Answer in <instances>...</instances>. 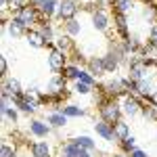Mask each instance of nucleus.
Here are the masks:
<instances>
[{
    "instance_id": "nucleus-18",
    "label": "nucleus",
    "mask_w": 157,
    "mask_h": 157,
    "mask_svg": "<svg viewBox=\"0 0 157 157\" xmlns=\"http://www.w3.org/2000/svg\"><path fill=\"white\" fill-rule=\"evenodd\" d=\"M29 153L32 157H52V149L46 140H34L29 145Z\"/></svg>"
},
{
    "instance_id": "nucleus-7",
    "label": "nucleus",
    "mask_w": 157,
    "mask_h": 157,
    "mask_svg": "<svg viewBox=\"0 0 157 157\" xmlns=\"http://www.w3.org/2000/svg\"><path fill=\"white\" fill-rule=\"evenodd\" d=\"M2 27L9 32V36H11V38H21V36L25 38V34L29 32V27H27V25H25L17 15H11V17H9V21H6V23H2Z\"/></svg>"
},
{
    "instance_id": "nucleus-9",
    "label": "nucleus",
    "mask_w": 157,
    "mask_h": 157,
    "mask_svg": "<svg viewBox=\"0 0 157 157\" xmlns=\"http://www.w3.org/2000/svg\"><path fill=\"white\" fill-rule=\"evenodd\" d=\"M23 86H21V82L17 80V78H2V88H0V94H2V98H11L15 97V94H23Z\"/></svg>"
},
{
    "instance_id": "nucleus-23",
    "label": "nucleus",
    "mask_w": 157,
    "mask_h": 157,
    "mask_svg": "<svg viewBox=\"0 0 157 157\" xmlns=\"http://www.w3.org/2000/svg\"><path fill=\"white\" fill-rule=\"evenodd\" d=\"M63 75H65V80L69 82V80H73V82H78L80 80V73H82V67H78L75 63H67L65 65V69H63Z\"/></svg>"
},
{
    "instance_id": "nucleus-24",
    "label": "nucleus",
    "mask_w": 157,
    "mask_h": 157,
    "mask_svg": "<svg viewBox=\"0 0 157 157\" xmlns=\"http://www.w3.org/2000/svg\"><path fill=\"white\" fill-rule=\"evenodd\" d=\"M63 29H65V34H67V36L75 38V36H80V34H82V23H80L78 19H71V21H65V23H63Z\"/></svg>"
},
{
    "instance_id": "nucleus-21",
    "label": "nucleus",
    "mask_w": 157,
    "mask_h": 157,
    "mask_svg": "<svg viewBox=\"0 0 157 157\" xmlns=\"http://www.w3.org/2000/svg\"><path fill=\"white\" fill-rule=\"evenodd\" d=\"M38 29H40L42 36L46 38L48 46H52V44H55V38H57V34H55V25L50 23V21H42V23L38 25Z\"/></svg>"
},
{
    "instance_id": "nucleus-36",
    "label": "nucleus",
    "mask_w": 157,
    "mask_h": 157,
    "mask_svg": "<svg viewBox=\"0 0 157 157\" xmlns=\"http://www.w3.org/2000/svg\"><path fill=\"white\" fill-rule=\"evenodd\" d=\"M113 157H130V155H126V153H117V155H113Z\"/></svg>"
},
{
    "instance_id": "nucleus-37",
    "label": "nucleus",
    "mask_w": 157,
    "mask_h": 157,
    "mask_svg": "<svg viewBox=\"0 0 157 157\" xmlns=\"http://www.w3.org/2000/svg\"><path fill=\"white\" fill-rule=\"evenodd\" d=\"M57 157H67V155H65V153H61V151H59V155H57Z\"/></svg>"
},
{
    "instance_id": "nucleus-16",
    "label": "nucleus",
    "mask_w": 157,
    "mask_h": 157,
    "mask_svg": "<svg viewBox=\"0 0 157 157\" xmlns=\"http://www.w3.org/2000/svg\"><path fill=\"white\" fill-rule=\"evenodd\" d=\"M113 23H115V32L121 40H128L130 38V27H128V15H120V13H113Z\"/></svg>"
},
{
    "instance_id": "nucleus-15",
    "label": "nucleus",
    "mask_w": 157,
    "mask_h": 157,
    "mask_svg": "<svg viewBox=\"0 0 157 157\" xmlns=\"http://www.w3.org/2000/svg\"><path fill=\"white\" fill-rule=\"evenodd\" d=\"M86 71H88V73H92L94 78H103V75L107 73L103 57H90V59L86 61Z\"/></svg>"
},
{
    "instance_id": "nucleus-28",
    "label": "nucleus",
    "mask_w": 157,
    "mask_h": 157,
    "mask_svg": "<svg viewBox=\"0 0 157 157\" xmlns=\"http://www.w3.org/2000/svg\"><path fill=\"white\" fill-rule=\"evenodd\" d=\"M0 157H17V145H11L6 140H2V145H0Z\"/></svg>"
},
{
    "instance_id": "nucleus-26",
    "label": "nucleus",
    "mask_w": 157,
    "mask_h": 157,
    "mask_svg": "<svg viewBox=\"0 0 157 157\" xmlns=\"http://www.w3.org/2000/svg\"><path fill=\"white\" fill-rule=\"evenodd\" d=\"M73 140H75L78 145L82 147V149L90 151V153H92V151L97 149V140H92V138H90V136H86V134H80V136H75Z\"/></svg>"
},
{
    "instance_id": "nucleus-27",
    "label": "nucleus",
    "mask_w": 157,
    "mask_h": 157,
    "mask_svg": "<svg viewBox=\"0 0 157 157\" xmlns=\"http://www.w3.org/2000/svg\"><path fill=\"white\" fill-rule=\"evenodd\" d=\"M120 149H121V153L130 155L134 149H138V147H136V136H132V134H130L126 140H121V143H120Z\"/></svg>"
},
{
    "instance_id": "nucleus-29",
    "label": "nucleus",
    "mask_w": 157,
    "mask_h": 157,
    "mask_svg": "<svg viewBox=\"0 0 157 157\" xmlns=\"http://www.w3.org/2000/svg\"><path fill=\"white\" fill-rule=\"evenodd\" d=\"M73 90L78 92V94H82V97H86V94H90V92H94V86H88V84H84V82H75L73 84Z\"/></svg>"
},
{
    "instance_id": "nucleus-33",
    "label": "nucleus",
    "mask_w": 157,
    "mask_h": 157,
    "mask_svg": "<svg viewBox=\"0 0 157 157\" xmlns=\"http://www.w3.org/2000/svg\"><path fill=\"white\" fill-rule=\"evenodd\" d=\"M130 157H149V155H147V151H143V149H134L132 153H130Z\"/></svg>"
},
{
    "instance_id": "nucleus-3",
    "label": "nucleus",
    "mask_w": 157,
    "mask_h": 157,
    "mask_svg": "<svg viewBox=\"0 0 157 157\" xmlns=\"http://www.w3.org/2000/svg\"><path fill=\"white\" fill-rule=\"evenodd\" d=\"M120 105H121V111H124L126 117H136L143 111V101L138 97H134V94H130V92L120 98Z\"/></svg>"
},
{
    "instance_id": "nucleus-17",
    "label": "nucleus",
    "mask_w": 157,
    "mask_h": 157,
    "mask_svg": "<svg viewBox=\"0 0 157 157\" xmlns=\"http://www.w3.org/2000/svg\"><path fill=\"white\" fill-rule=\"evenodd\" d=\"M25 40H27V44H29V46H34V48H48L46 38L40 34V29H38V27L29 29V32L25 34Z\"/></svg>"
},
{
    "instance_id": "nucleus-4",
    "label": "nucleus",
    "mask_w": 157,
    "mask_h": 157,
    "mask_svg": "<svg viewBox=\"0 0 157 157\" xmlns=\"http://www.w3.org/2000/svg\"><path fill=\"white\" fill-rule=\"evenodd\" d=\"M80 11V4H78V0H61L59 2V9H57V21H71L75 19V15Z\"/></svg>"
},
{
    "instance_id": "nucleus-31",
    "label": "nucleus",
    "mask_w": 157,
    "mask_h": 157,
    "mask_svg": "<svg viewBox=\"0 0 157 157\" xmlns=\"http://www.w3.org/2000/svg\"><path fill=\"white\" fill-rule=\"evenodd\" d=\"M149 42H151L153 46H157V23H153L151 29H149Z\"/></svg>"
},
{
    "instance_id": "nucleus-32",
    "label": "nucleus",
    "mask_w": 157,
    "mask_h": 157,
    "mask_svg": "<svg viewBox=\"0 0 157 157\" xmlns=\"http://www.w3.org/2000/svg\"><path fill=\"white\" fill-rule=\"evenodd\" d=\"M6 73H9V61L6 57H0V75L6 78Z\"/></svg>"
},
{
    "instance_id": "nucleus-2",
    "label": "nucleus",
    "mask_w": 157,
    "mask_h": 157,
    "mask_svg": "<svg viewBox=\"0 0 157 157\" xmlns=\"http://www.w3.org/2000/svg\"><path fill=\"white\" fill-rule=\"evenodd\" d=\"M98 88L103 90V94H105L107 98H117V101H120L124 94L130 92V90H128L126 78H111V80H107V82H103Z\"/></svg>"
},
{
    "instance_id": "nucleus-22",
    "label": "nucleus",
    "mask_w": 157,
    "mask_h": 157,
    "mask_svg": "<svg viewBox=\"0 0 157 157\" xmlns=\"http://www.w3.org/2000/svg\"><path fill=\"white\" fill-rule=\"evenodd\" d=\"M134 2H136V0H111V6H113V13L128 15V13L134 9Z\"/></svg>"
},
{
    "instance_id": "nucleus-11",
    "label": "nucleus",
    "mask_w": 157,
    "mask_h": 157,
    "mask_svg": "<svg viewBox=\"0 0 157 157\" xmlns=\"http://www.w3.org/2000/svg\"><path fill=\"white\" fill-rule=\"evenodd\" d=\"M59 151H61V153H65L67 157H92V155H90V151L82 149L73 138H71V140H67V143H63Z\"/></svg>"
},
{
    "instance_id": "nucleus-12",
    "label": "nucleus",
    "mask_w": 157,
    "mask_h": 157,
    "mask_svg": "<svg viewBox=\"0 0 157 157\" xmlns=\"http://www.w3.org/2000/svg\"><path fill=\"white\" fill-rule=\"evenodd\" d=\"M94 132H97L103 140H107V143H117L115 132H113V126L107 124L105 120H97V121H94Z\"/></svg>"
},
{
    "instance_id": "nucleus-10",
    "label": "nucleus",
    "mask_w": 157,
    "mask_h": 157,
    "mask_svg": "<svg viewBox=\"0 0 157 157\" xmlns=\"http://www.w3.org/2000/svg\"><path fill=\"white\" fill-rule=\"evenodd\" d=\"M90 21H92V27L97 32H109V25H111V17H109L107 11H94L90 15Z\"/></svg>"
},
{
    "instance_id": "nucleus-19",
    "label": "nucleus",
    "mask_w": 157,
    "mask_h": 157,
    "mask_svg": "<svg viewBox=\"0 0 157 157\" xmlns=\"http://www.w3.org/2000/svg\"><path fill=\"white\" fill-rule=\"evenodd\" d=\"M46 121L50 124V128H65V124L69 121V117L63 111H50L46 115Z\"/></svg>"
},
{
    "instance_id": "nucleus-1",
    "label": "nucleus",
    "mask_w": 157,
    "mask_h": 157,
    "mask_svg": "<svg viewBox=\"0 0 157 157\" xmlns=\"http://www.w3.org/2000/svg\"><path fill=\"white\" fill-rule=\"evenodd\" d=\"M98 113H101V120H105L107 124H117L120 120H124V111L117 98H107L105 103L98 105Z\"/></svg>"
},
{
    "instance_id": "nucleus-35",
    "label": "nucleus",
    "mask_w": 157,
    "mask_h": 157,
    "mask_svg": "<svg viewBox=\"0 0 157 157\" xmlns=\"http://www.w3.org/2000/svg\"><path fill=\"white\" fill-rule=\"evenodd\" d=\"M145 4H155V0H143Z\"/></svg>"
},
{
    "instance_id": "nucleus-20",
    "label": "nucleus",
    "mask_w": 157,
    "mask_h": 157,
    "mask_svg": "<svg viewBox=\"0 0 157 157\" xmlns=\"http://www.w3.org/2000/svg\"><path fill=\"white\" fill-rule=\"evenodd\" d=\"M113 132H115V138H117V145L121 140H126L130 136V124L126 120H120L117 124H113Z\"/></svg>"
},
{
    "instance_id": "nucleus-6",
    "label": "nucleus",
    "mask_w": 157,
    "mask_h": 157,
    "mask_svg": "<svg viewBox=\"0 0 157 157\" xmlns=\"http://www.w3.org/2000/svg\"><path fill=\"white\" fill-rule=\"evenodd\" d=\"M67 59H69V57H67L65 52H61V50L55 48V46H48V57H46V61H48V67L55 73H61L65 69V65L69 63Z\"/></svg>"
},
{
    "instance_id": "nucleus-14",
    "label": "nucleus",
    "mask_w": 157,
    "mask_h": 157,
    "mask_svg": "<svg viewBox=\"0 0 157 157\" xmlns=\"http://www.w3.org/2000/svg\"><path fill=\"white\" fill-rule=\"evenodd\" d=\"M50 130H52V128H50L48 121H42V120H32L29 121V134L36 136V138H40V140L46 138L50 134Z\"/></svg>"
},
{
    "instance_id": "nucleus-8",
    "label": "nucleus",
    "mask_w": 157,
    "mask_h": 157,
    "mask_svg": "<svg viewBox=\"0 0 157 157\" xmlns=\"http://www.w3.org/2000/svg\"><path fill=\"white\" fill-rule=\"evenodd\" d=\"M17 17H19V19H21L29 29H34V25H40L42 21H44V19H42V15H40V11H38L36 6H32V4H29V6H25V9H21V11L17 13Z\"/></svg>"
},
{
    "instance_id": "nucleus-30",
    "label": "nucleus",
    "mask_w": 157,
    "mask_h": 157,
    "mask_svg": "<svg viewBox=\"0 0 157 157\" xmlns=\"http://www.w3.org/2000/svg\"><path fill=\"white\" fill-rule=\"evenodd\" d=\"M80 82H84V84H88V86H94L97 84V78H94L92 73H88L86 69H82V73H80Z\"/></svg>"
},
{
    "instance_id": "nucleus-5",
    "label": "nucleus",
    "mask_w": 157,
    "mask_h": 157,
    "mask_svg": "<svg viewBox=\"0 0 157 157\" xmlns=\"http://www.w3.org/2000/svg\"><path fill=\"white\" fill-rule=\"evenodd\" d=\"M59 2L61 0H32V6H36L42 19L44 21H50L57 17V9H59Z\"/></svg>"
},
{
    "instance_id": "nucleus-13",
    "label": "nucleus",
    "mask_w": 157,
    "mask_h": 157,
    "mask_svg": "<svg viewBox=\"0 0 157 157\" xmlns=\"http://www.w3.org/2000/svg\"><path fill=\"white\" fill-rule=\"evenodd\" d=\"M55 48H59L61 52H65V55H73L75 52V42H73L71 36H67V34H59V36L55 38V44H52Z\"/></svg>"
},
{
    "instance_id": "nucleus-38",
    "label": "nucleus",
    "mask_w": 157,
    "mask_h": 157,
    "mask_svg": "<svg viewBox=\"0 0 157 157\" xmlns=\"http://www.w3.org/2000/svg\"><path fill=\"white\" fill-rule=\"evenodd\" d=\"M155 2H157V0H155Z\"/></svg>"
},
{
    "instance_id": "nucleus-25",
    "label": "nucleus",
    "mask_w": 157,
    "mask_h": 157,
    "mask_svg": "<svg viewBox=\"0 0 157 157\" xmlns=\"http://www.w3.org/2000/svg\"><path fill=\"white\" fill-rule=\"evenodd\" d=\"M61 111H63L69 120H71V117H86V115H88L84 109L78 107V105H63V107H61Z\"/></svg>"
},
{
    "instance_id": "nucleus-34",
    "label": "nucleus",
    "mask_w": 157,
    "mask_h": 157,
    "mask_svg": "<svg viewBox=\"0 0 157 157\" xmlns=\"http://www.w3.org/2000/svg\"><path fill=\"white\" fill-rule=\"evenodd\" d=\"M0 9H2V15H6V11H11L9 9V0H0Z\"/></svg>"
}]
</instances>
